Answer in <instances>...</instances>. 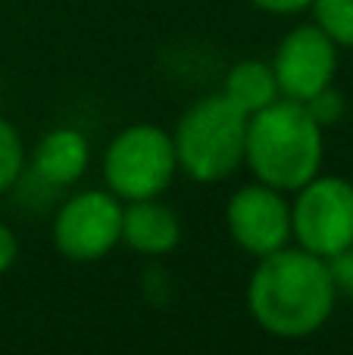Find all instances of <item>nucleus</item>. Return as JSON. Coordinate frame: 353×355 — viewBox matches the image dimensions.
I'll use <instances>...</instances> for the list:
<instances>
[{"mask_svg": "<svg viewBox=\"0 0 353 355\" xmlns=\"http://www.w3.org/2000/svg\"><path fill=\"white\" fill-rule=\"evenodd\" d=\"M338 287L329 259L304 246L260 256L247 284V309L266 334L279 340H304L316 334L335 312Z\"/></svg>", "mask_w": 353, "mask_h": 355, "instance_id": "nucleus-1", "label": "nucleus"}, {"mask_svg": "<svg viewBox=\"0 0 353 355\" xmlns=\"http://www.w3.org/2000/svg\"><path fill=\"white\" fill-rule=\"evenodd\" d=\"M244 162L256 181L275 190H300L322 168V125L300 100H275L247 119Z\"/></svg>", "mask_w": 353, "mask_h": 355, "instance_id": "nucleus-2", "label": "nucleus"}, {"mask_svg": "<svg viewBox=\"0 0 353 355\" xmlns=\"http://www.w3.org/2000/svg\"><path fill=\"white\" fill-rule=\"evenodd\" d=\"M179 168L200 184L225 181L238 172L247 147V116L222 91L185 110L172 131Z\"/></svg>", "mask_w": 353, "mask_h": 355, "instance_id": "nucleus-3", "label": "nucleus"}, {"mask_svg": "<svg viewBox=\"0 0 353 355\" xmlns=\"http://www.w3.org/2000/svg\"><path fill=\"white\" fill-rule=\"evenodd\" d=\"M179 172L172 135L160 125H129L122 128L104 156V178L119 200L160 196Z\"/></svg>", "mask_w": 353, "mask_h": 355, "instance_id": "nucleus-4", "label": "nucleus"}, {"mask_svg": "<svg viewBox=\"0 0 353 355\" xmlns=\"http://www.w3.org/2000/svg\"><path fill=\"white\" fill-rule=\"evenodd\" d=\"M291 237L313 256L331 259L353 243V181L316 175L291 202Z\"/></svg>", "mask_w": 353, "mask_h": 355, "instance_id": "nucleus-5", "label": "nucleus"}, {"mask_svg": "<svg viewBox=\"0 0 353 355\" xmlns=\"http://www.w3.org/2000/svg\"><path fill=\"white\" fill-rule=\"evenodd\" d=\"M54 243L69 262H100L122 243V202L110 190H81L60 206Z\"/></svg>", "mask_w": 353, "mask_h": 355, "instance_id": "nucleus-6", "label": "nucleus"}, {"mask_svg": "<svg viewBox=\"0 0 353 355\" xmlns=\"http://www.w3.org/2000/svg\"><path fill=\"white\" fill-rule=\"evenodd\" d=\"M272 69L279 78V91L288 100H313L319 91L335 81L338 72V44L319 28L306 22L291 28L279 41L272 56Z\"/></svg>", "mask_w": 353, "mask_h": 355, "instance_id": "nucleus-7", "label": "nucleus"}, {"mask_svg": "<svg viewBox=\"0 0 353 355\" xmlns=\"http://www.w3.org/2000/svg\"><path fill=\"white\" fill-rule=\"evenodd\" d=\"M225 225L244 252L256 259L269 256L291 240V202H285L281 190L263 181L244 184L229 200Z\"/></svg>", "mask_w": 353, "mask_h": 355, "instance_id": "nucleus-8", "label": "nucleus"}, {"mask_svg": "<svg viewBox=\"0 0 353 355\" xmlns=\"http://www.w3.org/2000/svg\"><path fill=\"white\" fill-rule=\"evenodd\" d=\"M181 240V221L156 196L122 206V243L141 256H169Z\"/></svg>", "mask_w": 353, "mask_h": 355, "instance_id": "nucleus-9", "label": "nucleus"}, {"mask_svg": "<svg viewBox=\"0 0 353 355\" xmlns=\"http://www.w3.org/2000/svg\"><path fill=\"white\" fill-rule=\"evenodd\" d=\"M91 162L88 137L75 128H54L38 141L31 153V172L50 187H72Z\"/></svg>", "mask_w": 353, "mask_h": 355, "instance_id": "nucleus-10", "label": "nucleus"}, {"mask_svg": "<svg viewBox=\"0 0 353 355\" xmlns=\"http://www.w3.org/2000/svg\"><path fill=\"white\" fill-rule=\"evenodd\" d=\"M222 94L247 119L254 116V112L272 106L275 100L281 97L272 62H263V60H244V62H238V66H231L229 75H225Z\"/></svg>", "mask_w": 353, "mask_h": 355, "instance_id": "nucleus-11", "label": "nucleus"}, {"mask_svg": "<svg viewBox=\"0 0 353 355\" xmlns=\"http://www.w3.org/2000/svg\"><path fill=\"white\" fill-rule=\"evenodd\" d=\"M310 10L338 47H353V0H313Z\"/></svg>", "mask_w": 353, "mask_h": 355, "instance_id": "nucleus-12", "label": "nucleus"}, {"mask_svg": "<svg viewBox=\"0 0 353 355\" xmlns=\"http://www.w3.org/2000/svg\"><path fill=\"white\" fill-rule=\"evenodd\" d=\"M22 168H25L22 137H19V131L0 116V193H6V190L19 181Z\"/></svg>", "mask_w": 353, "mask_h": 355, "instance_id": "nucleus-13", "label": "nucleus"}, {"mask_svg": "<svg viewBox=\"0 0 353 355\" xmlns=\"http://www.w3.org/2000/svg\"><path fill=\"white\" fill-rule=\"evenodd\" d=\"M306 110L313 112V119H316L319 125H331V122H338L341 119V112H344V97L335 91V87H325V91H319L313 100H306Z\"/></svg>", "mask_w": 353, "mask_h": 355, "instance_id": "nucleus-14", "label": "nucleus"}, {"mask_svg": "<svg viewBox=\"0 0 353 355\" xmlns=\"http://www.w3.org/2000/svg\"><path fill=\"white\" fill-rule=\"evenodd\" d=\"M329 271H331V281H335L338 293L353 300V243L329 259Z\"/></svg>", "mask_w": 353, "mask_h": 355, "instance_id": "nucleus-15", "label": "nucleus"}, {"mask_svg": "<svg viewBox=\"0 0 353 355\" xmlns=\"http://www.w3.org/2000/svg\"><path fill=\"white\" fill-rule=\"evenodd\" d=\"M247 3L269 16H297V12L310 10L313 0H247Z\"/></svg>", "mask_w": 353, "mask_h": 355, "instance_id": "nucleus-16", "label": "nucleus"}, {"mask_svg": "<svg viewBox=\"0 0 353 355\" xmlns=\"http://www.w3.org/2000/svg\"><path fill=\"white\" fill-rule=\"evenodd\" d=\"M16 259H19V240L13 234V227L0 221V275L10 271L16 265Z\"/></svg>", "mask_w": 353, "mask_h": 355, "instance_id": "nucleus-17", "label": "nucleus"}]
</instances>
